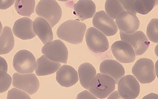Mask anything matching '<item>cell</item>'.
<instances>
[{
	"instance_id": "obj_8",
	"label": "cell",
	"mask_w": 158,
	"mask_h": 99,
	"mask_svg": "<svg viewBox=\"0 0 158 99\" xmlns=\"http://www.w3.org/2000/svg\"><path fill=\"white\" fill-rule=\"evenodd\" d=\"M13 86L30 95L35 93L39 88V81L32 73L19 74L13 75Z\"/></svg>"
},
{
	"instance_id": "obj_13",
	"label": "cell",
	"mask_w": 158,
	"mask_h": 99,
	"mask_svg": "<svg viewBox=\"0 0 158 99\" xmlns=\"http://www.w3.org/2000/svg\"><path fill=\"white\" fill-rule=\"evenodd\" d=\"M116 24L121 32L130 34L138 30L140 21L135 13L125 10L116 19Z\"/></svg>"
},
{
	"instance_id": "obj_26",
	"label": "cell",
	"mask_w": 158,
	"mask_h": 99,
	"mask_svg": "<svg viewBox=\"0 0 158 99\" xmlns=\"http://www.w3.org/2000/svg\"><path fill=\"white\" fill-rule=\"evenodd\" d=\"M11 78L7 72L0 70V93L7 91L11 84Z\"/></svg>"
},
{
	"instance_id": "obj_9",
	"label": "cell",
	"mask_w": 158,
	"mask_h": 99,
	"mask_svg": "<svg viewBox=\"0 0 158 99\" xmlns=\"http://www.w3.org/2000/svg\"><path fill=\"white\" fill-rule=\"evenodd\" d=\"M118 92L125 99L136 98L140 93V87L137 79L131 75L123 76L118 82Z\"/></svg>"
},
{
	"instance_id": "obj_2",
	"label": "cell",
	"mask_w": 158,
	"mask_h": 99,
	"mask_svg": "<svg viewBox=\"0 0 158 99\" xmlns=\"http://www.w3.org/2000/svg\"><path fill=\"white\" fill-rule=\"evenodd\" d=\"M37 15L44 19L52 27L61 18L62 10L56 0H41L35 8Z\"/></svg>"
},
{
	"instance_id": "obj_34",
	"label": "cell",
	"mask_w": 158,
	"mask_h": 99,
	"mask_svg": "<svg viewBox=\"0 0 158 99\" xmlns=\"http://www.w3.org/2000/svg\"><path fill=\"white\" fill-rule=\"evenodd\" d=\"M157 62H156V70H155V71H156V73H157Z\"/></svg>"
},
{
	"instance_id": "obj_21",
	"label": "cell",
	"mask_w": 158,
	"mask_h": 99,
	"mask_svg": "<svg viewBox=\"0 0 158 99\" xmlns=\"http://www.w3.org/2000/svg\"><path fill=\"white\" fill-rule=\"evenodd\" d=\"M15 46L14 37L10 27L6 26L0 34V55L10 53Z\"/></svg>"
},
{
	"instance_id": "obj_15",
	"label": "cell",
	"mask_w": 158,
	"mask_h": 99,
	"mask_svg": "<svg viewBox=\"0 0 158 99\" xmlns=\"http://www.w3.org/2000/svg\"><path fill=\"white\" fill-rule=\"evenodd\" d=\"M56 79L57 82L63 87H71L78 81L77 70L69 65H62L56 71Z\"/></svg>"
},
{
	"instance_id": "obj_17",
	"label": "cell",
	"mask_w": 158,
	"mask_h": 99,
	"mask_svg": "<svg viewBox=\"0 0 158 99\" xmlns=\"http://www.w3.org/2000/svg\"><path fill=\"white\" fill-rule=\"evenodd\" d=\"M34 31L39 38L46 45L53 39L52 27L44 19L38 17L33 22Z\"/></svg>"
},
{
	"instance_id": "obj_7",
	"label": "cell",
	"mask_w": 158,
	"mask_h": 99,
	"mask_svg": "<svg viewBox=\"0 0 158 99\" xmlns=\"http://www.w3.org/2000/svg\"><path fill=\"white\" fill-rule=\"evenodd\" d=\"M85 41L89 49L94 53H102L109 48L106 36L94 27L87 30Z\"/></svg>"
},
{
	"instance_id": "obj_1",
	"label": "cell",
	"mask_w": 158,
	"mask_h": 99,
	"mask_svg": "<svg viewBox=\"0 0 158 99\" xmlns=\"http://www.w3.org/2000/svg\"><path fill=\"white\" fill-rule=\"evenodd\" d=\"M85 31V23L77 20H69L58 27L56 34L60 39L77 45L82 43Z\"/></svg>"
},
{
	"instance_id": "obj_3",
	"label": "cell",
	"mask_w": 158,
	"mask_h": 99,
	"mask_svg": "<svg viewBox=\"0 0 158 99\" xmlns=\"http://www.w3.org/2000/svg\"><path fill=\"white\" fill-rule=\"evenodd\" d=\"M115 85L113 78L106 74L98 73L92 81L88 90L98 98H106L114 92Z\"/></svg>"
},
{
	"instance_id": "obj_16",
	"label": "cell",
	"mask_w": 158,
	"mask_h": 99,
	"mask_svg": "<svg viewBox=\"0 0 158 99\" xmlns=\"http://www.w3.org/2000/svg\"><path fill=\"white\" fill-rule=\"evenodd\" d=\"M99 70L101 73L108 75L113 78L116 84L125 74L123 66L120 62L113 59L103 61L100 64Z\"/></svg>"
},
{
	"instance_id": "obj_12",
	"label": "cell",
	"mask_w": 158,
	"mask_h": 99,
	"mask_svg": "<svg viewBox=\"0 0 158 99\" xmlns=\"http://www.w3.org/2000/svg\"><path fill=\"white\" fill-rule=\"evenodd\" d=\"M111 51L116 59L122 63H131L135 60V53L128 42L117 41L112 45Z\"/></svg>"
},
{
	"instance_id": "obj_35",
	"label": "cell",
	"mask_w": 158,
	"mask_h": 99,
	"mask_svg": "<svg viewBox=\"0 0 158 99\" xmlns=\"http://www.w3.org/2000/svg\"><path fill=\"white\" fill-rule=\"evenodd\" d=\"M58 1H60V2H69V1H70V0H58Z\"/></svg>"
},
{
	"instance_id": "obj_14",
	"label": "cell",
	"mask_w": 158,
	"mask_h": 99,
	"mask_svg": "<svg viewBox=\"0 0 158 99\" xmlns=\"http://www.w3.org/2000/svg\"><path fill=\"white\" fill-rule=\"evenodd\" d=\"M13 32L17 38L23 40L31 39L35 36L33 21L28 17H22L17 20L13 27Z\"/></svg>"
},
{
	"instance_id": "obj_32",
	"label": "cell",
	"mask_w": 158,
	"mask_h": 99,
	"mask_svg": "<svg viewBox=\"0 0 158 99\" xmlns=\"http://www.w3.org/2000/svg\"><path fill=\"white\" fill-rule=\"evenodd\" d=\"M110 96L108 97L109 99H111V98H121V96L120 95L119 93H118V92H113L111 93L110 94Z\"/></svg>"
},
{
	"instance_id": "obj_11",
	"label": "cell",
	"mask_w": 158,
	"mask_h": 99,
	"mask_svg": "<svg viewBox=\"0 0 158 99\" xmlns=\"http://www.w3.org/2000/svg\"><path fill=\"white\" fill-rule=\"evenodd\" d=\"M93 24L95 28L108 36H114L118 31L116 22L104 11H99L94 14Z\"/></svg>"
},
{
	"instance_id": "obj_28",
	"label": "cell",
	"mask_w": 158,
	"mask_h": 99,
	"mask_svg": "<svg viewBox=\"0 0 158 99\" xmlns=\"http://www.w3.org/2000/svg\"><path fill=\"white\" fill-rule=\"evenodd\" d=\"M119 1L126 11L136 14V12L134 8L135 0H119Z\"/></svg>"
},
{
	"instance_id": "obj_18",
	"label": "cell",
	"mask_w": 158,
	"mask_h": 99,
	"mask_svg": "<svg viewBox=\"0 0 158 99\" xmlns=\"http://www.w3.org/2000/svg\"><path fill=\"white\" fill-rule=\"evenodd\" d=\"M60 66V62L52 61L43 55L36 61L35 73L39 76L50 75L56 73Z\"/></svg>"
},
{
	"instance_id": "obj_24",
	"label": "cell",
	"mask_w": 158,
	"mask_h": 99,
	"mask_svg": "<svg viewBox=\"0 0 158 99\" xmlns=\"http://www.w3.org/2000/svg\"><path fill=\"white\" fill-rule=\"evenodd\" d=\"M157 5V0H135L134 8L136 13L147 15Z\"/></svg>"
},
{
	"instance_id": "obj_4",
	"label": "cell",
	"mask_w": 158,
	"mask_h": 99,
	"mask_svg": "<svg viewBox=\"0 0 158 99\" xmlns=\"http://www.w3.org/2000/svg\"><path fill=\"white\" fill-rule=\"evenodd\" d=\"M151 59L142 58L139 59L131 69L134 77L141 83H152L156 78L155 67Z\"/></svg>"
},
{
	"instance_id": "obj_6",
	"label": "cell",
	"mask_w": 158,
	"mask_h": 99,
	"mask_svg": "<svg viewBox=\"0 0 158 99\" xmlns=\"http://www.w3.org/2000/svg\"><path fill=\"white\" fill-rule=\"evenodd\" d=\"M13 66L20 74L32 73L36 67L35 58L29 50H20L14 56Z\"/></svg>"
},
{
	"instance_id": "obj_22",
	"label": "cell",
	"mask_w": 158,
	"mask_h": 99,
	"mask_svg": "<svg viewBox=\"0 0 158 99\" xmlns=\"http://www.w3.org/2000/svg\"><path fill=\"white\" fill-rule=\"evenodd\" d=\"M35 0H15V8L20 16L29 17L34 12Z\"/></svg>"
},
{
	"instance_id": "obj_33",
	"label": "cell",
	"mask_w": 158,
	"mask_h": 99,
	"mask_svg": "<svg viewBox=\"0 0 158 99\" xmlns=\"http://www.w3.org/2000/svg\"><path fill=\"white\" fill-rule=\"evenodd\" d=\"M2 29H3V25H2L1 21H0V34H1V33L2 31Z\"/></svg>"
},
{
	"instance_id": "obj_30",
	"label": "cell",
	"mask_w": 158,
	"mask_h": 99,
	"mask_svg": "<svg viewBox=\"0 0 158 99\" xmlns=\"http://www.w3.org/2000/svg\"><path fill=\"white\" fill-rule=\"evenodd\" d=\"M97 97L96 96H94L93 93H90V92L88 91H84L82 93H79L77 95V98L79 99V98H93V99H96Z\"/></svg>"
},
{
	"instance_id": "obj_20",
	"label": "cell",
	"mask_w": 158,
	"mask_h": 99,
	"mask_svg": "<svg viewBox=\"0 0 158 99\" xmlns=\"http://www.w3.org/2000/svg\"><path fill=\"white\" fill-rule=\"evenodd\" d=\"M78 73L81 85L85 89H88L92 81L96 76L95 67L90 63H83L78 67Z\"/></svg>"
},
{
	"instance_id": "obj_27",
	"label": "cell",
	"mask_w": 158,
	"mask_h": 99,
	"mask_svg": "<svg viewBox=\"0 0 158 99\" xmlns=\"http://www.w3.org/2000/svg\"><path fill=\"white\" fill-rule=\"evenodd\" d=\"M8 99H30L31 97L28 94L26 93L25 92L22 91L21 90H19V88H12L11 89L7 95Z\"/></svg>"
},
{
	"instance_id": "obj_23",
	"label": "cell",
	"mask_w": 158,
	"mask_h": 99,
	"mask_svg": "<svg viewBox=\"0 0 158 99\" xmlns=\"http://www.w3.org/2000/svg\"><path fill=\"white\" fill-rule=\"evenodd\" d=\"M105 10L108 15L113 19H116L120 14L125 11L119 0H106Z\"/></svg>"
},
{
	"instance_id": "obj_10",
	"label": "cell",
	"mask_w": 158,
	"mask_h": 99,
	"mask_svg": "<svg viewBox=\"0 0 158 99\" xmlns=\"http://www.w3.org/2000/svg\"><path fill=\"white\" fill-rule=\"evenodd\" d=\"M120 35L122 40L128 42L131 45L137 55L143 54L150 46L147 36L142 31H135L130 34L120 31Z\"/></svg>"
},
{
	"instance_id": "obj_25",
	"label": "cell",
	"mask_w": 158,
	"mask_h": 99,
	"mask_svg": "<svg viewBox=\"0 0 158 99\" xmlns=\"http://www.w3.org/2000/svg\"><path fill=\"white\" fill-rule=\"evenodd\" d=\"M158 19H152L147 27V36L150 41L157 43L158 42Z\"/></svg>"
},
{
	"instance_id": "obj_19",
	"label": "cell",
	"mask_w": 158,
	"mask_h": 99,
	"mask_svg": "<svg viewBox=\"0 0 158 99\" xmlns=\"http://www.w3.org/2000/svg\"><path fill=\"white\" fill-rule=\"evenodd\" d=\"M96 11V6L93 0H79L74 6V13L81 20L90 19Z\"/></svg>"
},
{
	"instance_id": "obj_5",
	"label": "cell",
	"mask_w": 158,
	"mask_h": 99,
	"mask_svg": "<svg viewBox=\"0 0 158 99\" xmlns=\"http://www.w3.org/2000/svg\"><path fill=\"white\" fill-rule=\"evenodd\" d=\"M42 53L49 59L63 64L67 62L69 51L63 42L56 39L44 45L42 48Z\"/></svg>"
},
{
	"instance_id": "obj_29",
	"label": "cell",
	"mask_w": 158,
	"mask_h": 99,
	"mask_svg": "<svg viewBox=\"0 0 158 99\" xmlns=\"http://www.w3.org/2000/svg\"><path fill=\"white\" fill-rule=\"evenodd\" d=\"M15 0H0V10H6L14 4Z\"/></svg>"
},
{
	"instance_id": "obj_31",
	"label": "cell",
	"mask_w": 158,
	"mask_h": 99,
	"mask_svg": "<svg viewBox=\"0 0 158 99\" xmlns=\"http://www.w3.org/2000/svg\"><path fill=\"white\" fill-rule=\"evenodd\" d=\"M0 70H3V71H8V64L6 60L0 56Z\"/></svg>"
}]
</instances>
